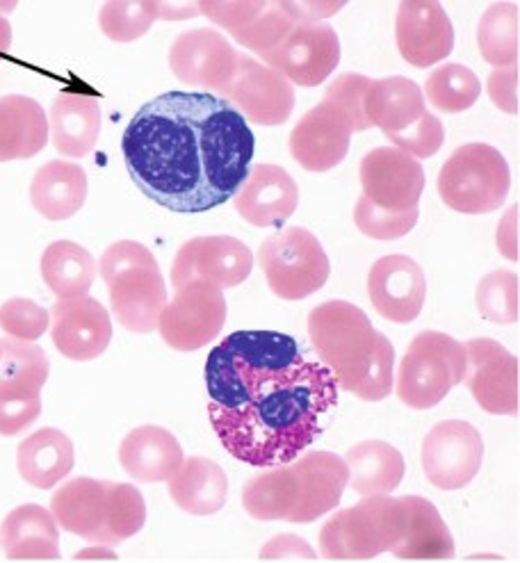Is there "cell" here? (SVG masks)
<instances>
[{
    "mask_svg": "<svg viewBox=\"0 0 520 563\" xmlns=\"http://www.w3.org/2000/svg\"><path fill=\"white\" fill-rule=\"evenodd\" d=\"M252 126L208 91H165L144 103L121 137L126 169L142 195L172 212L224 206L250 176Z\"/></svg>",
    "mask_w": 520,
    "mask_h": 563,
    "instance_id": "1",
    "label": "cell"
},
{
    "mask_svg": "<svg viewBox=\"0 0 520 563\" xmlns=\"http://www.w3.org/2000/svg\"><path fill=\"white\" fill-rule=\"evenodd\" d=\"M339 390L322 363L303 361L250 404L237 409L210 404L208 416L233 459L254 467H279L318 441L339 406Z\"/></svg>",
    "mask_w": 520,
    "mask_h": 563,
    "instance_id": "2",
    "label": "cell"
},
{
    "mask_svg": "<svg viewBox=\"0 0 520 563\" xmlns=\"http://www.w3.org/2000/svg\"><path fill=\"white\" fill-rule=\"evenodd\" d=\"M309 338L335 384L363 401H381L395 388V347L365 312L343 299L316 306Z\"/></svg>",
    "mask_w": 520,
    "mask_h": 563,
    "instance_id": "3",
    "label": "cell"
},
{
    "mask_svg": "<svg viewBox=\"0 0 520 563\" xmlns=\"http://www.w3.org/2000/svg\"><path fill=\"white\" fill-rule=\"evenodd\" d=\"M306 358L297 340L279 331H235L208 354L206 388L210 404L237 409Z\"/></svg>",
    "mask_w": 520,
    "mask_h": 563,
    "instance_id": "4",
    "label": "cell"
},
{
    "mask_svg": "<svg viewBox=\"0 0 520 563\" xmlns=\"http://www.w3.org/2000/svg\"><path fill=\"white\" fill-rule=\"evenodd\" d=\"M409 525L402 497L370 495L333 514L320 529V556L333 561H368L400 545Z\"/></svg>",
    "mask_w": 520,
    "mask_h": 563,
    "instance_id": "5",
    "label": "cell"
},
{
    "mask_svg": "<svg viewBox=\"0 0 520 563\" xmlns=\"http://www.w3.org/2000/svg\"><path fill=\"white\" fill-rule=\"evenodd\" d=\"M464 342L441 331H422L397 367V397L416 411L434 409L452 388L464 384Z\"/></svg>",
    "mask_w": 520,
    "mask_h": 563,
    "instance_id": "6",
    "label": "cell"
},
{
    "mask_svg": "<svg viewBox=\"0 0 520 563\" xmlns=\"http://www.w3.org/2000/svg\"><path fill=\"white\" fill-rule=\"evenodd\" d=\"M511 174L505 155L482 142L458 146L439 174L443 203L462 214H488L505 206Z\"/></svg>",
    "mask_w": 520,
    "mask_h": 563,
    "instance_id": "7",
    "label": "cell"
},
{
    "mask_svg": "<svg viewBox=\"0 0 520 563\" xmlns=\"http://www.w3.org/2000/svg\"><path fill=\"white\" fill-rule=\"evenodd\" d=\"M258 263L269 290L286 301H301L320 292L331 274L320 240L299 227L267 238L258 249Z\"/></svg>",
    "mask_w": 520,
    "mask_h": 563,
    "instance_id": "8",
    "label": "cell"
},
{
    "mask_svg": "<svg viewBox=\"0 0 520 563\" xmlns=\"http://www.w3.org/2000/svg\"><path fill=\"white\" fill-rule=\"evenodd\" d=\"M226 312L224 292L208 280H195L178 288L174 299L167 301L158 331L172 350L197 352L220 335Z\"/></svg>",
    "mask_w": 520,
    "mask_h": 563,
    "instance_id": "9",
    "label": "cell"
},
{
    "mask_svg": "<svg viewBox=\"0 0 520 563\" xmlns=\"http://www.w3.org/2000/svg\"><path fill=\"white\" fill-rule=\"evenodd\" d=\"M222 97L244 121L256 126H284L295 110L292 85L272 67L247 53H237L231 82L220 89Z\"/></svg>",
    "mask_w": 520,
    "mask_h": 563,
    "instance_id": "10",
    "label": "cell"
},
{
    "mask_svg": "<svg viewBox=\"0 0 520 563\" xmlns=\"http://www.w3.org/2000/svg\"><path fill=\"white\" fill-rule=\"evenodd\" d=\"M254 267L252 249L231 235L192 238L178 249L172 265L174 290L208 280L220 290L235 288L250 278Z\"/></svg>",
    "mask_w": 520,
    "mask_h": 563,
    "instance_id": "11",
    "label": "cell"
},
{
    "mask_svg": "<svg viewBox=\"0 0 520 563\" xmlns=\"http://www.w3.org/2000/svg\"><path fill=\"white\" fill-rule=\"evenodd\" d=\"M484 461L482 433L464 420L439 422L422 441V471L439 490H462Z\"/></svg>",
    "mask_w": 520,
    "mask_h": 563,
    "instance_id": "12",
    "label": "cell"
},
{
    "mask_svg": "<svg viewBox=\"0 0 520 563\" xmlns=\"http://www.w3.org/2000/svg\"><path fill=\"white\" fill-rule=\"evenodd\" d=\"M261 59L290 85L318 87L339 67L341 40L324 21L303 23L295 25L292 33Z\"/></svg>",
    "mask_w": 520,
    "mask_h": 563,
    "instance_id": "13",
    "label": "cell"
},
{
    "mask_svg": "<svg viewBox=\"0 0 520 563\" xmlns=\"http://www.w3.org/2000/svg\"><path fill=\"white\" fill-rule=\"evenodd\" d=\"M466 374L464 384L479 404V409L491 416L518 413V361L516 356L491 338H473L464 342Z\"/></svg>",
    "mask_w": 520,
    "mask_h": 563,
    "instance_id": "14",
    "label": "cell"
},
{
    "mask_svg": "<svg viewBox=\"0 0 520 563\" xmlns=\"http://www.w3.org/2000/svg\"><path fill=\"white\" fill-rule=\"evenodd\" d=\"M363 195L370 203L392 212L416 210L424 190V169L395 146L373 148L358 169Z\"/></svg>",
    "mask_w": 520,
    "mask_h": 563,
    "instance_id": "15",
    "label": "cell"
},
{
    "mask_svg": "<svg viewBox=\"0 0 520 563\" xmlns=\"http://www.w3.org/2000/svg\"><path fill=\"white\" fill-rule=\"evenodd\" d=\"M51 338L55 350L69 361H95L112 342L108 308L95 297L57 299L51 308Z\"/></svg>",
    "mask_w": 520,
    "mask_h": 563,
    "instance_id": "16",
    "label": "cell"
},
{
    "mask_svg": "<svg viewBox=\"0 0 520 563\" xmlns=\"http://www.w3.org/2000/svg\"><path fill=\"white\" fill-rule=\"evenodd\" d=\"M354 126L350 117L329 103H318L306 112L290 133V153L306 172H331L350 153Z\"/></svg>",
    "mask_w": 520,
    "mask_h": 563,
    "instance_id": "17",
    "label": "cell"
},
{
    "mask_svg": "<svg viewBox=\"0 0 520 563\" xmlns=\"http://www.w3.org/2000/svg\"><path fill=\"white\" fill-rule=\"evenodd\" d=\"M237 65L231 42L212 27H197L180 33L169 48L172 74L190 87L224 89Z\"/></svg>",
    "mask_w": 520,
    "mask_h": 563,
    "instance_id": "18",
    "label": "cell"
},
{
    "mask_svg": "<svg viewBox=\"0 0 520 563\" xmlns=\"http://www.w3.org/2000/svg\"><path fill=\"white\" fill-rule=\"evenodd\" d=\"M397 48L409 65L430 69L454 48V27L441 3L434 0H405L395 21Z\"/></svg>",
    "mask_w": 520,
    "mask_h": 563,
    "instance_id": "19",
    "label": "cell"
},
{
    "mask_svg": "<svg viewBox=\"0 0 520 563\" xmlns=\"http://www.w3.org/2000/svg\"><path fill=\"white\" fill-rule=\"evenodd\" d=\"M368 295L381 318L411 324L422 312L427 278L420 265L402 254L379 258L368 274Z\"/></svg>",
    "mask_w": 520,
    "mask_h": 563,
    "instance_id": "20",
    "label": "cell"
},
{
    "mask_svg": "<svg viewBox=\"0 0 520 563\" xmlns=\"http://www.w3.org/2000/svg\"><path fill=\"white\" fill-rule=\"evenodd\" d=\"M233 203L237 214L252 227H281L297 210L299 187L284 167L263 163L250 169Z\"/></svg>",
    "mask_w": 520,
    "mask_h": 563,
    "instance_id": "21",
    "label": "cell"
},
{
    "mask_svg": "<svg viewBox=\"0 0 520 563\" xmlns=\"http://www.w3.org/2000/svg\"><path fill=\"white\" fill-rule=\"evenodd\" d=\"M110 308L114 320L131 333L158 331L167 306V288L161 267H135L117 274L110 284Z\"/></svg>",
    "mask_w": 520,
    "mask_h": 563,
    "instance_id": "22",
    "label": "cell"
},
{
    "mask_svg": "<svg viewBox=\"0 0 520 563\" xmlns=\"http://www.w3.org/2000/svg\"><path fill=\"white\" fill-rule=\"evenodd\" d=\"M186 461L178 438L158 424L133 429L119 445V463L124 473L142 484L169 482Z\"/></svg>",
    "mask_w": 520,
    "mask_h": 563,
    "instance_id": "23",
    "label": "cell"
},
{
    "mask_svg": "<svg viewBox=\"0 0 520 563\" xmlns=\"http://www.w3.org/2000/svg\"><path fill=\"white\" fill-rule=\"evenodd\" d=\"M301 479V503L288 518L292 525H309L341 505L347 488V465L333 452H311L292 461Z\"/></svg>",
    "mask_w": 520,
    "mask_h": 563,
    "instance_id": "24",
    "label": "cell"
},
{
    "mask_svg": "<svg viewBox=\"0 0 520 563\" xmlns=\"http://www.w3.org/2000/svg\"><path fill=\"white\" fill-rule=\"evenodd\" d=\"M48 133L57 153L85 158L95 151L101 135V106L87 93L63 91L51 106Z\"/></svg>",
    "mask_w": 520,
    "mask_h": 563,
    "instance_id": "25",
    "label": "cell"
},
{
    "mask_svg": "<svg viewBox=\"0 0 520 563\" xmlns=\"http://www.w3.org/2000/svg\"><path fill=\"white\" fill-rule=\"evenodd\" d=\"M0 548L12 561L63 559L59 527L42 505H23L5 516L0 525Z\"/></svg>",
    "mask_w": 520,
    "mask_h": 563,
    "instance_id": "26",
    "label": "cell"
},
{
    "mask_svg": "<svg viewBox=\"0 0 520 563\" xmlns=\"http://www.w3.org/2000/svg\"><path fill=\"white\" fill-rule=\"evenodd\" d=\"M76 465L71 438L53 427L30 433L16 450V467L25 484L51 490L65 482Z\"/></svg>",
    "mask_w": 520,
    "mask_h": 563,
    "instance_id": "27",
    "label": "cell"
},
{
    "mask_svg": "<svg viewBox=\"0 0 520 563\" xmlns=\"http://www.w3.org/2000/svg\"><path fill=\"white\" fill-rule=\"evenodd\" d=\"M48 137V117L35 99L23 93L0 99V163L35 158Z\"/></svg>",
    "mask_w": 520,
    "mask_h": 563,
    "instance_id": "28",
    "label": "cell"
},
{
    "mask_svg": "<svg viewBox=\"0 0 520 563\" xmlns=\"http://www.w3.org/2000/svg\"><path fill=\"white\" fill-rule=\"evenodd\" d=\"M108 505V482L76 477L59 486L51 497V516L69 534L95 543L103 527Z\"/></svg>",
    "mask_w": 520,
    "mask_h": 563,
    "instance_id": "29",
    "label": "cell"
},
{
    "mask_svg": "<svg viewBox=\"0 0 520 563\" xmlns=\"http://www.w3.org/2000/svg\"><path fill=\"white\" fill-rule=\"evenodd\" d=\"M169 495L174 505L190 516H215L229 497L224 467L206 456H190L169 479Z\"/></svg>",
    "mask_w": 520,
    "mask_h": 563,
    "instance_id": "30",
    "label": "cell"
},
{
    "mask_svg": "<svg viewBox=\"0 0 520 563\" xmlns=\"http://www.w3.org/2000/svg\"><path fill=\"white\" fill-rule=\"evenodd\" d=\"M87 190V174L80 165L51 161L30 183V201L48 222H65L85 206Z\"/></svg>",
    "mask_w": 520,
    "mask_h": 563,
    "instance_id": "31",
    "label": "cell"
},
{
    "mask_svg": "<svg viewBox=\"0 0 520 563\" xmlns=\"http://www.w3.org/2000/svg\"><path fill=\"white\" fill-rule=\"evenodd\" d=\"M343 461L347 465V486L361 497L390 495L407 473L402 452L384 441H363Z\"/></svg>",
    "mask_w": 520,
    "mask_h": 563,
    "instance_id": "32",
    "label": "cell"
},
{
    "mask_svg": "<svg viewBox=\"0 0 520 563\" xmlns=\"http://www.w3.org/2000/svg\"><path fill=\"white\" fill-rule=\"evenodd\" d=\"M427 112L422 89L402 76L373 80L365 93V117L384 135L402 133Z\"/></svg>",
    "mask_w": 520,
    "mask_h": 563,
    "instance_id": "33",
    "label": "cell"
},
{
    "mask_svg": "<svg viewBox=\"0 0 520 563\" xmlns=\"http://www.w3.org/2000/svg\"><path fill=\"white\" fill-rule=\"evenodd\" d=\"M402 503L409 511L405 537L390 554L405 561H434L454 556L452 531L430 499L405 495Z\"/></svg>",
    "mask_w": 520,
    "mask_h": 563,
    "instance_id": "34",
    "label": "cell"
},
{
    "mask_svg": "<svg viewBox=\"0 0 520 563\" xmlns=\"http://www.w3.org/2000/svg\"><path fill=\"white\" fill-rule=\"evenodd\" d=\"M301 503V479L292 463L258 473L242 488V507L252 518L288 520Z\"/></svg>",
    "mask_w": 520,
    "mask_h": 563,
    "instance_id": "35",
    "label": "cell"
},
{
    "mask_svg": "<svg viewBox=\"0 0 520 563\" xmlns=\"http://www.w3.org/2000/svg\"><path fill=\"white\" fill-rule=\"evenodd\" d=\"M42 278L57 299L85 297L97 278V263L76 242L57 240L42 256Z\"/></svg>",
    "mask_w": 520,
    "mask_h": 563,
    "instance_id": "36",
    "label": "cell"
},
{
    "mask_svg": "<svg viewBox=\"0 0 520 563\" xmlns=\"http://www.w3.org/2000/svg\"><path fill=\"white\" fill-rule=\"evenodd\" d=\"M477 44L484 62L496 69L518 65V3H496L484 12L477 27Z\"/></svg>",
    "mask_w": 520,
    "mask_h": 563,
    "instance_id": "37",
    "label": "cell"
},
{
    "mask_svg": "<svg viewBox=\"0 0 520 563\" xmlns=\"http://www.w3.org/2000/svg\"><path fill=\"white\" fill-rule=\"evenodd\" d=\"M146 525V503L137 486L108 482V505L97 545L114 548L140 534Z\"/></svg>",
    "mask_w": 520,
    "mask_h": 563,
    "instance_id": "38",
    "label": "cell"
},
{
    "mask_svg": "<svg viewBox=\"0 0 520 563\" xmlns=\"http://www.w3.org/2000/svg\"><path fill=\"white\" fill-rule=\"evenodd\" d=\"M482 93L479 78L464 65H443L434 69L424 82L427 101L443 114H458L471 110Z\"/></svg>",
    "mask_w": 520,
    "mask_h": 563,
    "instance_id": "39",
    "label": "cell"
},
{
    "mask_svg": "<svg viewBox=\"0 0 520 563\" xmlns=\"http://www.w3.org/2000/svg\"><path fill=\"white\" fill-rule=\"evenodd\" d=\"M51 363L46 352L35 342L0 338V384L37 390L48 382Z\"/></svg>",
    "mask_w": 520,
    "mask_h": 563,
    "instance_id": "40",
    "label": "cell"
},
{
    "mask_svg": "<svg viewBox=\"0 0 520 563\" xmlns=\"http://www.w3.org/2000/svg\"><path fill=\"white\" fill-rule=\"evenodd\" d=\"M156 21L158 0H112L99 12L103 35L119 44H129L144 37Z\"/></svg>",
    "mask_w": 520,
    "mask_h": 563,
    "instance_id": "41",
    "label": "cell"
},
{
    "mask_svg": "<svg viewBox=\"0 0 520 563\" xmlns=\"http://www.w3.org/2000/svg\"><path fill=\"white\" fill-rule=\"evenodd\" d=\"M295 25L297 23L290 19L284 0H272V3L265 0L263 12L250 25L235 30L231 35L240 46L250 48L252 53H258V57H263L277 48L292 33Z\"/></svg>",
    "mask_w": 520,
    "mask_h": 563,
    "instance_id": "42",
    "label": "cell"
},
{
    "mask_svg": "<svg viewBox=\"0 0 520 563\" xmlns=\"http://www.w3.org/2000/svg\"><path fill=\"white\" fill-rule=\"evenodd\" d=\"M477 308L479 316L496 324L518 322V274L507 269H496L486 274L477 286Z\"/></svg>",
    "mask_w": 520,
    "mask_h": 563,
    "instance_id": "43",
    "label": "cell"
},
{
    "mask_svg": "<svg viewBox=\"0 0 520 563\" xmlns=\"http://www.w3.org/2000/svg\"><path fill=\"white\" fill-rule=\"evenodd\" d=\"M420 210H409V212H392V210H384L377 208L375 203H370L365 197H361L356 201L354 208V224L356 229L368 235L373 240H400L405 235L411 233V229L418 224Z\"/></svg>",
    "mask_w": 520,
    "mask_h": 563,
    "instance_id": "44",
    "label": "cell"
},
{
    "mask_svg": "<svg viewBox=\"0 0 520 563\" xmlns=\"http://www.w3.org/2000/svg\"><path fill=\"white\" fill-rule=\"evenodd\" d=\"M42 416V393L0 384V435H21Z\"/></svg>",
    "mask_w": 520,
    "mask_h": 563,
    "instance_id": "45",
    "label": "cell"
},
{
    "mask_svg": "<svg viewBox=\"0 0 520 563\" xmlns=\"http://www.w3.org/2000/svg\"><path fill=\"white\" fill-rule=\"evenodd\" d=\"M51 327V312L33 299L14 297L0 306V329L12 340L37 342Z\"/></svg>",
    "mask_w": 520,
    "mask_h": 563,
    "instance_id": "46",
    "label": "cell"
},
{
    "mask_svg": "<svg viewBox=\"0 0 520 563\" xmlns=\"http://www.w3.org/2000/svg\"><path fill=\"white\" fill-rule=\"evenodd\" d=\"M370 82L373 78L368 76L341 74L327 87V93H324V103L343 110L350 117L354 133L373 129L368 117H365V93H368Z\"/></svg>",
    "mask_w": 520,
    "mask_h": 563,
    "instance_id": "47",
    "label": "cell"
},
{
    "mask_svg": "<svg viewBox=\"0 0 520 563\" xmlns=\"http://www.w3.org/2000/svg\"><path fill=\"white\" fill-rule=\"evenodd\" d=\"M397 151H402L416 161H424V158H432L436 155L445 142V131H443V123L436 114H432L427 110L413 126H409L402 133H395V135H386Z\"/></svg>",
    "mask_w": 520,
    "mask_h": 563,
    "instance_id": "48",
    "label": "cell"
},
{
    "mask_svg": "<svg viewBox=\"0 0 520 563\" xmlns=\"http://www.w3.org/2000/svg\"><path fill=\"white\" fill-rule=\"evenodd\" d=\"M135 267H158V261L144 244L133 242V240H121L106 249V254L101 256L97 272L101 274V278L108 286L117 274L135 269Z\"/></svg>",
    "mask_w": 520,
    "mask_h": 563,
    "instance_id": "49",
    "label": "cell"
},
{
    "mask_svg": "<svg viewBox=\"0 0 520 563\" xmlns=\"http://www.w3.org/2000/svg\"><path fill=\"white\" fill-rule=\"evenodd\" d=\"M265 8V0H206L199 3V12L229 33L250 25Z\"/></svg>",
    "mask_w": 520,
    "mask_h": 563,
    "instance_id": "50",
    "label": "cell"
},
{
    "mask_svg": "<svg viewBox=\"0 0 520 563\" xmlns=\"http://www.w3.org/2000/svg\"><path fill=\"white\" fill-rule=\"evenodd\" d=\"M488 97L507 114H518V65L491 71L486 80Z\"/></svg>",
    "mask_w": 520,
    "mask_h": 563,
    "instance_id": "51",
    "label": "cell"
},
{
    "mask_svg": "<svg viewBox=\"0 0 520 563\" xmlns=\"http://www.w3.org/2000/svg\"><path fill=\"white\" fill-rule=\"evenodd\" d=\"M263 561H279V559H318V552L295 534H279L269 539L258 554Z\"/></svg>",
    "mask_w": 520,
    "mask_h": 563,
    "instance_id": "52",
    "label": "cell"
},
{
    "mask_svg": "<svg viewBox=\"0 0 520 563\" xmlns=\"http://www.w3.org/2000/svg\"><path fill=\"white\" fill-rule=\"evenodd\" d=\"M284 5L297 25L322 23L327 16H333L345 8V3H329V0H301V3L299 0H284Z\"/></svg>",
    "mask_w": 520,
    "mask_h": 563,
    "instance_id": "53",
    "label": "cell"
},
{
    "mask_svg": "<svg viewBox=\"0 0 520 563\" xmlns=\"http://www.w3.org/2000/svg\"><path fill=\"white\" fill-rule=\"evenodd\" d=\"M498 249L505 258L518 261V206L505 214L498 227Z\"/></svg>",
    "mask_w": 520,
    "mask_h": 563,
    "instance_id": "54",
    "label": "cell"
},
{
    "mask_svg": "<svg viewBox=\"0 0 520 563\" xmlns=\"http://www.w3.org/2000/svg\"><path fill=\"white\" fill-rule=\"evenodd\" d=\"M199 14V3H158V19L186 21Z\"/></svg>",
    "mask_w": 520,
    "mask_h": 563,
    "instance_id": "55",
    "label": "cell"
},
{
    "mask_svg": "<svg viewBox=\"0 0 520 563\" xmlns=\"http://www.w3.org/2000/svg\"><path fill=\"white\" fill-rule=\"evenodd\" d=\"M74 559H76V561H117L119 554L114 552V548L91 543V545L78 550V552L74 554Z\"/></svg>",
    "mask_w": 520,
    "mask_h": 563,
    "instance_id": "56",
    "label": "cell"
},
{
    "mask_svg": "<svg viewBox=\"0 0 520 563\" xmlns=\"http://www.w3.org/2000/svg\"><path fill=\"white\" fill-rule=\"evenodd\" d=\"M10 46H12V25L3 14H0V59L8 55Z\"/></svg>",
    "mask_w": 520,
    "mask_h": 563,
    "instance_id": "57",
    "label": "cell"
}]
</instances>
